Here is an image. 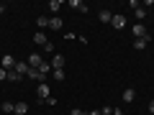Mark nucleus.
Segmentation results:
<instances>
[{"mask_svg": "<svg viewBox=\"0 0 154 115\" xmlns=\"http://www.w3.org/2000/svg\"><path fill=\"white\" fill-rule=\"evenodd\" d=\"M49 92H51V90H49V84H46V82L38 84V87H36V97H38V102H46V100H49Z\"/></svg>", "mask_w": 154, "mask_h": 115, "instance_id": "obj_1", "label": "nucleus"}, {"mask_svg": "<svg viewBox=\"0 0 154 115\" xmlns=\"http://www.w3.org/2000/svg\"><path fill=\"white\" fill-rule=\"evenodd\" d=\"M131 33H134V38H146V36H149V31H146L144 23H136V26L131 28Z\"/></svg>", "mask_w": 154, "mask_h": 115, "instance_id": "obj_2", "label": "nucleus"}, {"mask_svg": "<svg viewBox=\"0 0 154 115\" xmlns=\"http://www.w3.org/2000/svg\"><path fill=\"white\" fill-rule=\"evenodd\" d=\"M0 64H3V69H8V72H11V69H16V64H18V61H16V56L5 54L3 59H0Z\"/></svg>", "mask_w": 154, "mask_h": 115, "instance_id": "obj_3", "label": "nucleus"}, {"mask_svg": "<svg viewBox=\"0 0 154 115\" xmlns=\"http://www.w3.org/2000/svg\"><path fill=\"white\" fill-rule=\"evenodd\" d=\"M131 8H134V16H136V23H141L144 18H146V10H144V8L139 5L136 0H134V3H131Z\"/></svg>", "mask_w": 154, "mask_h": 115, "instance_id": "obj_4", "label": "nucleus"}, {"mask_svg": "<svg viewBox=\"0 0 154 115\" xmlns=\"http://www.w3.org/2000/svg\"><path fill=\"white\" fill-rule=\"evenodd\" d=\"M110 26H113V28H118V31H121V28H126V16L116 13V16H113V21H110Z\"/></svg>", "mask_w": 154, "mask_h": 115, "instance_id": "obj_5", "label": "nucleus"}, {"mask_svg": "<svg viewBox=\"0 0 154 115\" xmlns=\"http://www.w3.org/2000/svg\"><path fill=\"white\" fill-rule=\"evenodd\" d=\"M28 79H31V82H38V84H41V82H44V79H46V74H41V72H38V69H28Z\"/></svg>", "mask_w": 154, "mask_h": 115, "instance_id": "obj_6", "label": "nucleus"}, {"mask_svg": "<svg viewBox=\"0 0 154 115\" xmlns=\"http://www.w3.org/2000/svg\"><path fill=\"white\" fill-rule=\"evenodd\" d=\"M41 64H44V59H41V54H36V51H33V54L28 56V66H31V69H38Z\"/></svg>", "mask_w": 154, "mask_h": 115, "instance_id": "obj_7", "label": "nucleus"}, {"mask_svg": "<svg viewBox=\"0 0 154 115\" xmlns=\"http://www.w3.org/2000/svg\"><path fill=\"white\" fill-rule=\"evenodd\" d=\"M149 44H152V36H146V38H134V49H139V51L146 49Z\"/></svg>", "mask_w": 154, "mask_h": 115, "instance_id": "obj_8", "label": "nucleus"}, {"mask_svg": "<svg viewBox=\"0 0 154 115\" xmlns=\"http://www.w3.org/2000/svg\"><path fill=\"white\" fill-rule=\"evenodd\" d=\"M33 44H36V46H46V44H49V41H46V33L44 31H36V33H33Z\"/></svg>", "mask_w": 154, "mask_h": 115, "instance_id": "obj_9", "label": "nucleus"}, {"mask_svg": "<svg viewBox=\"0 0 154 115\" xmlns=\"http://www.w3.org/2000/svg\"><path fill=\"white\" fill-rule=\"evenodd\" d=\"M51 69H64V56H62V54H54V59H51Z\"/></svg>", "mask_w": 154, "mask_h": 115, "instance_id": "obj_10", "label": "nucleus"}, {"mask_svg": "<svg viewBox=\"0 0 154 115\" xmlns=\"http://www.w3.org/2000/svg\"><path fill=\"white\" fill-rule=\"evenodd\" d=\"M134 100H136V90H134V87L123 90V102H134Z\"/></svg>", "mask_w": 154, "mask_h": 115, "instance_id": "obj_11", "label": "nucleus"}, {"mask_svg": "<svg viewBox=\"0 0 154 115\" xmlns=\"http://www.w3.org/2000/svg\"><path fill=\"white\" fill-rule=\"evenodd\" d=\"M28 69H31V66H28V61H18V64H16V72H18L21 77H26Z\"/></svg>", "mask_w": 154, "mask_h": 115, "instance_id": "obj_12", "label": "nucleus"}, {"mask_svg": "<svg viewBox=\"0 0 154 115\" xmlns=\"http://www.w3.org/2000/svg\"><path fill=\"white\" fill-rule=\"evenodd\" d=\"M49 28H51V31H59V28H62V18L59 16H51L49 18Z\"/></svg>", "mask_w": 154, "mask_h": 115, "instance_id": "obj_13", "label": "nucleus"}, {"mask_svg": "<svg viewBox=\"0 0 154 115\" xmlns=\"http://www.w3.org/2000/svg\"><path fill=\"white\" fill-rule=\"evenodd\" d=\"M69 5H72V8H75V10H80V13H88V5H85L82 0H72Z\"/></svg>", "mask_w": 154, "mask_h": 115, "instance_id": "obj_14", "label": "nucleus"}, {"mask_svg": "<svg viewBox=\"0 0 154 115\" xmlns=\"http://www.w3.org/2000/svg\"><path fill=\"white\" fill-rule=\"evenodd\" d=\"M21 79H23V77L18 74L16 69H11V72H8V82H13V84H18V82H21Z\"/></svg>", "mask_w": 154, "mask_h": 115, "instance_id": "obj_15", "label": "nucleus"}, {"mask_svg": "<svg viewBox=\"0 0 154 115\" xmlns=\"http://www.w3.org/2000/svg\"><path fill=\"white\" fill-rule=\"evenodd\" d=\"M100 21H103V23H110V21H113V13H110L108 8H103V10H100Z\"/></svg>", "mask_w": 154, "mask_h": 115, "instance_id": "obj_16", "label": "nucleus"}, {"mask_svg": "<svg viewBox=\"0 0 154 115\" xmlns=\"http://www.w3.org/2000/svg\"><path fill=\"white\" fill-rule=\"evenodd\" d=\"M28 113V105L26 102H16V115H26Z\"/></svg>", "mask_w": 154, "mask_h": 115, "instance_id": "obj_17", "label": "nucleus"}, {"mask_svg": "<svg viewBox=\"0 0 154 115\" xmlns=\"http://www.w3.org/2000/svg\"><path fill=\"white\" fill-rule=\"evenodd\" d=\"M51 77L57 82H64V69H51Z\"/></svg>", "mask_w": 154, "mask_h": 115, "instance_id": "obj_18", "label": "nucleus"}, {"mask_svg": "<svg viewBox=\"0 0 154 115\" xmlns=\"http://www.w3.org/2000/svg\"><path fill=\"white\" fill-rule=\"evenodd\" d=\"M36 26L38 28H49V18H46V16H38L36 18Z\"/></svg>", "mask_w": 154, "mask_h": 115, "instance_id": "obj_19", "label": "nucleus"}, {"mask_svg": "<svg viewBox=\"0 0 154 115\" xmlns=\"http://www.w3.org/2000/svg\"><path fill=\"white\" fill-rule=\"evenodd\" d=\"M0 110H3V113H16V105H13V102H3Z\"/></svg>", "mask_w": 154, "mask_h": 115, "instance_id": "obj_20", "label": "nucleus"}, {"mask_svg": "<svg viewBox=\"0 0 154 115\" xmlns=\"http://www.w3.org/2000/svg\"><path fill=\"white\" fill-rule=\"evenodd\" d=\"M59 8H62V3H59V0H49V10L54 13V16H57V10H59Z\"/></svg>", "mask_w": 154, "mask_h": 115, "instance_id": "obj_21", "label": "nucleus"}, {"mask_svg": "<svg viewBox=\"0 0 154 115\" xmlns=\"http://www.w3.org/2000/svg\"><path fill=\"white\" fill-rule=\"evenodd\" d=\"M38 72H41V74H49V72H51V64H46V61H44V64L38 66Z\"/></svg>", "mask_w": 154, "mask_h": 115, "instance_id": "obj_22", "label": "nucleus"}, {"mask_svg": "<svg viewBox=\"0 0 154 115\" xmlns=\"http://www.w3.org/2000/svg\"><path fill=\"white\" fill-rule=\"evenodd\" d=\"M3 79H8V69H3V66H0V82H3Z\"/></svg>", "mask_w": 154, "mask_h": 115, "instance_id": "obj_23", "label": "nucleus"}, {"mask_svg": "<svg viewBox=\"0 0 154 115\" xmlns=\"http://www.w3.org/2000/svg\"><path fill=\"white\" fill-rule=\"evenodd\" d=\"M69 115H88V113H85V110H80V108H75V110H72Z\"/></svg>", "mask_w": 154, "mask_h": 115, "instance_id": "obj_24", "label": "nucleus"}, {"mask_svg": "<svg viewBox=\"0 0 154 115\" xmlns=\"http://www.w3.org/2000/svg\"><path fill=\"white\" fill-rule=\"evenodd\" d=\"M100 113H103V115H113V108H103Z\"/></svg>", "mask_w": 154, "mask_h": 115, "instance_id": "obj_25", "label": "nucleus"}, {"mask_svg": "<svg viewBox=\"0 0 154 115\" xmlns=\"http://www.w3.org/2000/svg\"><path fill=\"white\" fill-rule=\"evenodd\" d=\"M149 113H154V100H149Z\"/></svg>", "mask_w": 154, "mask_h": 115, "instance_id": "obj_26", "label": "nucleus"}, {"mask_svg": "<svg viewBox=\"0 0 154 115\" xmlns=\"http://www.w3.org/2000/svg\"><path fill=\"white\" fill-rule=\"evenodd\" d=\"M88 115H103V113H100V110H90Z\"/></svg>", "mask_w": 154, "mask_h": 115, "instance_id": "obj_27", "label": "nucleus"}, {"mask_svg": "<svg viewBox=\"0 0 154 115\" xmlns=\"http://www.w3.org/2000/svg\"><path fill=\"white\" fill-rule=\"evenodd\" d=\"M113 115H123V110H116V108H113Z\"/></svg>", "mask_w": 154, "mask_h": 115, "instance_id": "obj_28", "label": "nucleus"}]
</instances>
